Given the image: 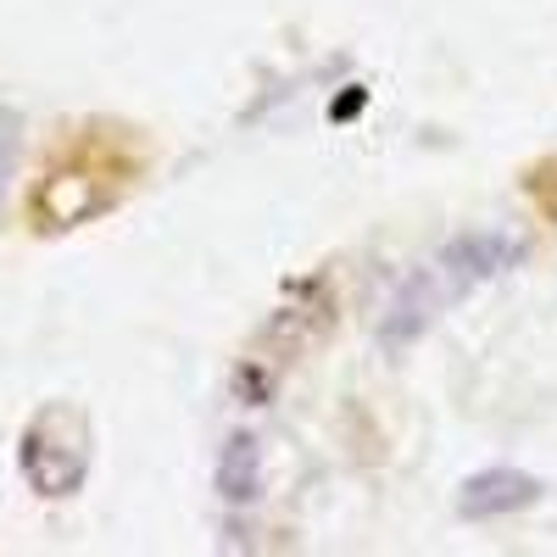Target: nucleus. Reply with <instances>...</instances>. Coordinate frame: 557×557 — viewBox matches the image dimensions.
I'll return each mask as SVG.
<instances>
[{
  "instance_id": "obj_2",
  "label": "nucleus",
  "mask_w": 557,
  "mask_h": 557,
  "mask_svg": "<svg viewBox=\"0 0 557 557\" xmlns=\"http://www.w3.org/2000/svg\"><path fill=\"white\" fill-rule=\"evenodd\" d=\"M524 196H530V207L557 228V157H541V162L524 173Z\"/></svg>"
},
{
  "instance_id": "obj_1",
  "label": "nucleus",
  "mask_w": 557,
  "mask_h": 557,
  "mask_svg": "<svg viewBox=\"0 0 557 557\" xmlns=\"http://www.w3.org/2000/svg\"><path fill=\"white\" fill-rule=\"evenodd\" d=\"M151 173V139L112 123V117H84L51 139V151L39 157L28 196H23V223L34 235L57 240L73 228L117 212Z\"/></svg>"
}]
</instances>
